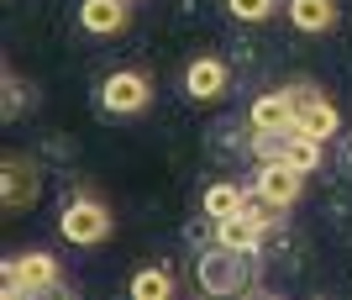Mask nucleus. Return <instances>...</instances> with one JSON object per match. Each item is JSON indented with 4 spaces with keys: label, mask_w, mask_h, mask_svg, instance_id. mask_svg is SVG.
Here are the masks:
<instances>
[{
    "label": "nucleus",
    "mask_w": 352,
    "mask_h": 300,
    "mask_svg": "<svg viewBox=\"0 0 352 300\" xmlns=\"http://www.w3.org/2000/svg\"><path fill=\"white\" fill-rule=\"evenodd\" d=\"M263 237H268V226H258L248 211H232V216H221V222H216V242H221V248H232V253L258 258Z\"/></svg>",
    "instance_id": "obj_10"
},
{
    "label": "nucleus",
    "mask_w": 352,
    "mask_h": 300,
    "mask_svg": "<svg viewBox=\"0 0 352 300\" xmlns=\"http://www.w3.org/2000/svg\"><path fill=\"white\" fill-rule=\"evenodd\" d=\"M126 6H132V0H126Z\"/></svg>",
    "instance_id": "obj_18"
},
{
    "label": "nucleus",
    "mask_w": 352,
    "mask_h": 300,
    "mask_svg": "<svg viewBox=\"0 0 352 300\" xmlns=\"http://www.w3.org/2000/svg\"><path fill=\"white\" fill-rule=\"evenodd\" d=\"M132 21V6L126 0H79V27L95 32V37H116Z\"/></svg>",
    "instance_id": "obj_11"
},
{
    "label": "nucleus",
    "mask_w": 352,
    "mask_h": 300,
    "mask_svg": "<svg viewBox=\"0 0 352 300\" xmlns=\"http://www.w3.org/2000/svg\"><path fill=\"white\" fill-rule=\"evenodd\" d=\"M252 190H258L268 206L289 211L294 200H300V190H305V169L284 164V158H274V164H258V174H252Z\"/></svg>",
    "instance_id": "obj_7"
},
{
    "label": "nucleus",
    "mask_w": 352,
    "mask_h": 300,
    "mask_svg": "<svg viewBox=\"0 0 352 300\" xmlns=\"http://www.w3.org/2000/svg\"><path fill=\"white\" fill-rule=\"evenodd\" d=\"M37 190H43L37 164L21 158V153H6V164H0V206L6 211H32L37 206Z\"/></svg>",
    "instance_id": "obj_6"
},
{
    "label": "nucleus",
    "mask_w": 352,
    "mask_h": 300,
    "mask_svg": "<svg viewBox=\"0 0 352 300\" xmlns=\"http://www.w3.org/2000/svg\"><path fill=\"white\" fill-rule=\"evenodd\" d=\"M294 121V95L289 90H263L248 105V127L252 132H289Z\"/></svg>",
    "instance_id": "obj_9"
},
{
    "label": "nucleus",
    "mask_w": 352,
    "mask_h": 300,
    "mask_svg": "<svg viewBox=\"0 0 352 300\" xmlns=\"http://www.w3.org/2000/svg\"><path fill=\"white\" fill-rule=\"evenodd\" d=\"M342 169H352V137L342 142Z\"/></svg>",
    "instance_id": "obj_17"
},
{
    "label": "nucleus",
    "mask_w": 352,
    "mask_h": 300,
    "mask_svg": "<svg viewBox=\"0 0 352 300\" xmlns=\"http://www.w3.org/2000/svg\"><path fill=\"white\" fill-rule=\"evenodd\" d=\"M111 232H116V216L95 195H74L69 206L58 211V237L74 242V248H95V242H105Z\"/></svg>",
    "instance_id": "obj_3"
},
{
    "label": "nucleus",
    "mask_w": 352,
    "mask_h": 300,
    "mask_svg": "<svg viewBox=\"0 0 352 300\" xmlns=\"http://www.w3.org/2000/svg\"><path fill=\"white\" fill-rule=\"evenodd\" d=\"M63 290V264L53 253H21V258H6L0 264V295L6 300H43V295H58Z\"/></svg>",
    "instance_id": "obj_1"
},
{
    "label": "nucleus",
    "mask_w": 352,
    "mask_h": 300,
    "mask_svg": "<svg viewBox=\"0 0 352 300\" xmlns=\"http://www.w3.org/2000/svg\"><path fill=\"white\" fill-rule=\"evenodd\" d=\"M126 290H132V300H168L174 295V274L163 269V264H153V269H137Z\"/></svg>",
    "instance_id": "obj_14"
},
{
    "label": "nucleus",
    "mask_w": 352,
    "mask_h": 300,
    "mask_svg": "<svg viewBox=\"0 0 352 300\" xmlns=\"http://www.w3.org/2000/svg\"><path fill=\"white\" fill-rule=\"evenodd\" d=\"M294 95V121H289V132L284 137H337L342 132V111L331 100H326L321 90H310V85H289Z\"/></svg>",
    "instance_id": "obj_5"
},
{
    "label": "nucleus",
    "mask_w": 352,
    "mask_h": 300,
    "mask_svg": "<svg viewBox=\"0 0 352 300\" xmlns=\"http://www.w3.org/2000/svg\"><path fill=\"white\" fill-rule=\"evenodd\" d=\"M284 164L316 174V169L326 164V142H321V137H284Z\"/></svg>",
    "instance_id": "obj_15"
},
{
    "label": "nucleus",
    "mask_w": 352,
    "mask_h": 300,
    "mask_svg": "<svg viewBox=\"0 0 352 300\" xmlns=\"http://www.w3.org/2000/svg\"><path fill=\"white\" fill-rule=\"evenodd\" d=\"M232 90V69H226V58H216V53H200V58L184 63V95L200 105L221 100V95Z\"/></svg>",
    "instance_id": "obj_8"
},
{
    "label": "nucleus",
    "mask_w": 352,
    "mask_h": 300,
    "mask_svg": "<svg viewBox=\"0 0 352 300\" xmlns=\"http://www.w3.org/2000/svg\"><path fill=\"white\" fill-rule=\"evenodd\" d=\"M195 285L206 290V295H242V290H252V258L216 242L195 264Z\"/></svg>",
    "instance_id": "obj_2"
},
{
    "label": "nucleus",
    "mask_w": 352,
    "mask_h": 300,
    "mask_svg": "<svg viewBox=\"0 0 352 300\" xmlns=\"http://www.w3.org/2000/svg\"><path fill=\"white\" fill-rule=\"evenodd\" d=\"M242 200H248V190H242V184H232V180H216V184H206L200 206H206V216H210V222H221V216L242 211Z\"/></svg>",
    "instance_id": "obj_13"
},
{
    "label": "nucleus",
    "mask_w": 352,
    "mask_h": 300,
    "mask_svg": "<svg viewBox=\"0 0 352 300\" xmlns=\"http://www.w3.org/2000/svg\"><path fill=\"white\" fill-rule=\"evenodd\" d=\"M147 105H153V79L137 69H116L95 85V111H105V116H137Z\"/></svg>",
    "instance_id": "obj_4"
},
{
    "label": "nucleus",
    "mask_w": 352,
    "mask_h": 300,
    "mask_svg": "<svg viewBox=\"0 0 352 300\" xmlns=\"http://www.w3.org/2000/svg\"><path fill=\"white\" fill-rule=\"evenodd\" d=\"M337 0H289V21L300 32H331L337 27Z\"/></svg>",
    "instance_id": "obj_12"
},
{
    "label": "nucleus",
    "mask_w": 352,
    "mask_h": 300,
    "mask_svg": "<svg viewBox=\"0 0 352 300\" xmlns=\"http://www.w3.org/2000/svg\"><path fill=\"white\" fill-rule=\"evenodd\" d=\"M226 11H232L236 21L258 27V21H268V16H274V0H226Z\"/></svg>",
    "instance_id": "obj_16"
}]
</instances>
